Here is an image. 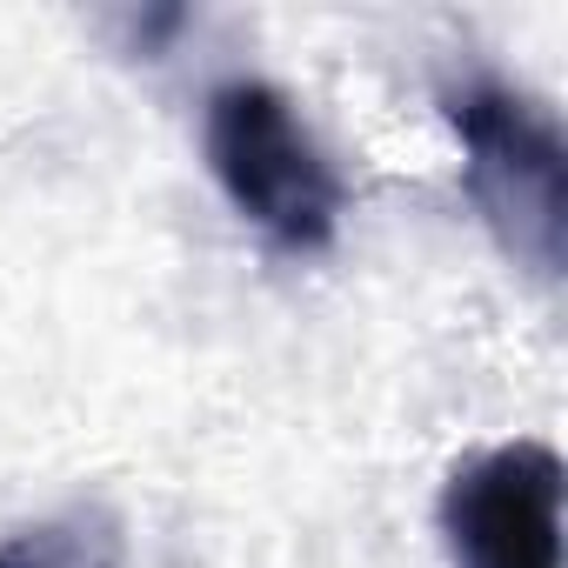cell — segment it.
Wrapping results in <instances>:
<instances>
[{
  "label": "cell",
  "instance_id": "obj_1",
  "mask_svg": "<svg viewBox=\"0 0 568 568\" xmlns=\"http://www.w3.org/2000/svg\"><path fill=\"white\" fill-rule=\"evenodd\" d=\"M448 128L462 134L468 194L501 234V247L535 274H561L568 154L555 114L495 74H468L462 88H448Z\"/></svg>",
  "mask_w": 568,
  "mask_h": 568
},
{
  "label": "cell",
  "instance_id": "obj_3",
  "mask_svg": "<svg viewBox=\"0 0 568 568\" xmlns=\"http://www.w3.org/2000/svg\"><path fill=\"white\" fill-rule=\"evenodd\" d=\"M442 528L462 568H561V455L508 442L455 468Z\"/></svg>",
  "mask_w": 568,
  "mask_h": 568
},
{
  "label": "cell",
  "instance_id": "obj_2",
  "mask_svg": "<svg viewBox=\"0 0 568 568\" xmlns=\"http://www.w3.org/2000/svg\"><path fill=\"white\" fill-rule=\"evenodd\" d=\"M207 161L227 201L288 247H322L342 214V181L315 134L267 81H227L207 101Z\"/></svg>",
  "mask_w": 568,
  "mask_h": 568
}]
</instances>
